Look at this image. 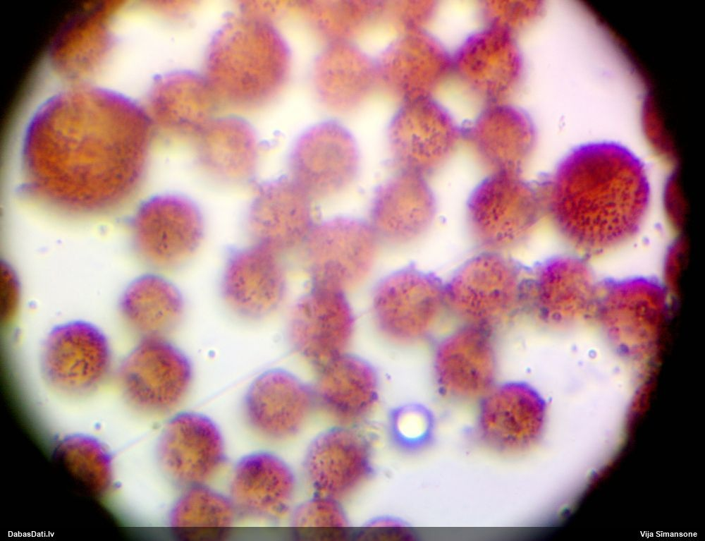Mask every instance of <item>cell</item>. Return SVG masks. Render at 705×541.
Instances as JSON below:
<instances>
[{"label":"cell","instance_id":"cell-5","mask_svg":"<svg viewBox=\"0 0 705 541\" xmlns=\"http://www.w3.org/2000/svg\"><path fill=\"white\" fill-rule=\"evenodd\" d=\"M527 274L501 253L484 251L467 260L445 284L447 307L466 323L492 330L526 307Z\"/></svg>","mask_w":705,"mask_h":541},{"label":"cell","instance_id":"cell-12","mask_svg":"<svg viewBox=\"0 0 705 541\" xmlns=\"http://www.w3.org/2000/svg\"><path fill=\"white\" fill-rule=\"evenodd\" d=\"M379 243L368 222L339 217L314 225L301 249L312 284L345 291L368 275Z\"/></svg>","mask_w":705,"mask_h":541},{"label":"cell","instance_id":"cell-33","mask_svg":"<svg viewBox=\"0 0 705 541\" xmlns=\"http://www.w3.org/2000/svg\"><path fill=\"white\" fill-rule=\"evenodd\" d=\"M238 516L228 496L200 485L183 490L170 511L168 525L180 540H217L231 533Z\"/></svg>","mask_w":705,"mask_h":541},{"label":"cell","instance_id":"cell-38","mask_svg":"<svg viewBox=\"0 0 705 541\" xmlns=\"http://www.w3.org/2000/svg\"><path fill=\"white\" fill-rule=\"evenodd\" d=\"M540 10L539 2L535 1H487L482 6L486 25L513 34L532 23Z\"/></svg>","mask_w":705,"mask_h":541},{"label":"cell","instance_id":"cell-16","mask_svg":"<svg viewBox=\"0 0 705 541\" xmlns=\"http://www.w3.org/2000/svg\"><path fill=\"white\" fill-rule=\"evenodd\" d=\"M157 458L166 478L178 487L207 485L226 463L222 434L216 424L202 413H177L161 432Z\"/></svg>","mask_w":705,"mask_h":541},{"label":"cell","instance_id":"cell-36","mask_svg":"<svg viewBox=\"0 0 705 541\" xmlns=\"http://www.w3.org/2000/svg\"><path fill=\"white\" fill-rule=\"evenodd\" d=\"M290 525L293 534L301 540H338L350 533L338 500L317 494L294 509Z\"/></svg>","mask_w":705,"mask_h":541},{"label":"cell","instance_id":"cell-25","mask_svg":"<svg viewBox=\"0 0 705 541\" xmlns=\"http://www.w3.org/2000/svg\"><path fill=\"white\" fill-rule=\"evenodd\" d=\"M436 210L435 197L426 178L398 171L376 188L369 224L380 242L405 245L426 233Z\"/></svg>","mask_w":705,"mask_h":541},{"label":"cell","instance_id":"cell-9","mask_svg":"<svg viewBox=\"0 0 705 541\" xmlns=\"http://www.w3.org/2000/svg\"><path fill=\"white\" fill-rule=\"evenodd\" d=\"M448 308L445 284L435 275L405 267L377 284L372 300L375 325L386 339L398 344L429 336Z\"/></svg>","mask_w":705,"mask_h":541},{"label":"cell","instance_id":"cell-28","mask_svg":"<svg viewBox=\"0 0 705 541\" xmlns=\"http://www.w3.org/2000/svg\"><path fill=\"white\" fill-rule=\"evenodd\" d=\"M311 80L319 102L340 114L361 106L379 83L374 59L350 41L328 42L314 59Z\"/></svg>","mask_w":705,"mask_h":541},{"label":"cell","instance_id":"cell-31","mask_svg":"<svg viewBox=\"0 0 705 541\" xmlns=\"http://www.w3.org/2000/svg\"><path fill=\"white\" fill-rule=\"evenodd\" d=\"M379 378L363 359L346 353L317 370V405L342 425L360 422L374 408Z\"/></svg>","mask_w":705,"mask_h":541},{"label":"cell","instance_id":"cell-8","mask_svg":"<svg viewBox=\"0 0 705 541\" xmlns=\"http://www.w3.org/2000/svg\"><path fill=\"white\" fill-rule=\"evenodd\" d=\"M131 231L138 258L156 271L176 270L192 258L204 235L200 207L175 193L154 196L135 213Z\"/></svg>","mask_w":705,"mask_h":541},{"label":"cell","instance_id":"cell-19","mask_svg":"<svg viewBox=\"0 0 705 541\" xmlns=\"http://www.w3.org/2000/svg\"><path fill=\"white\" fill-rule=\"evenodd\" d=\"M455 73L487 105L504 103L519 86L523 60L515 34L486 25L452 56Z\"/></svg>","mask_w":705,"mask_h":541},{"label":"cell","instance_id":"cell-13","mask_svg":"<svg viewBox=\"0 0 705 541\" xmlns=\"http://www.w3.org/2000/svg\"><path fill=\"white\" fill-rule=\"evenodd\" d=\"M359 164L356 140L334 120L305 130L288 157L290 178L311 199L331 197L345 190L355 180Z\"/></svg>","mask_w":705,"mask_h":541},{"label":"cell","instance_id":"cell-7","mask_svg":"<svg viewBox=\"0 0 705 541\" xmlns=\"http://www.w3.org/2000/svg\"><path fill=\"white\" fill-rule=\"evenodd\" d=\"M188 355L168 337L139 339L120 363L117 378L122 395L136 411L161 415L176 409L193 381Z\"/></svg>","mask_w":705,"mask_h":541},{"label":"cell","instance_id":"cell-37","mask_svg":"<svg viewBox=\"0 0 705 541\" xmlns=\"http://www.w3.org/2000/svg\"><path fill=\"white\" fill-rule=\"evenodd\" d=\"M393 443L405 451H417L431 442L434 421L431 413L420 406L408 405L395 410L389 419Z\"/></svg>","mask_w":705,"mask_h":541},{"label":"cell","instance_id":"cell-27","mask_svg":"<svg viewBox=\"0 0 705 541\" xmlns=\"http://www.w3.org/2000/svg\"><path fill=\"white\" fill-rule=\"evenodd\" d=\"M296 485L293 470L282 458L259 451L244 456L235 463L228 496L238 516L275 520L289 510Z\"/></svg>","mask_w":705,"mask_h":541},{"label":"cell","instance_id":"cell-18","mask_svg":"<svg viewBox=\"0 0 705 541\" xmlns=\"http://www.w3.org/2000/svg\"><path fill=\"white\" fill-rule=\"evenodd\" d=\"M317 406L312 387L288 370L274 368L252 382L242 408L252 432L264 440L281 442L297 434Z\"/></svg>","mask_w":705,"mask_h":541},{"label":"cell","instance_id":"cell-1","mask_svg":"<svg viewBox=\"0 0 705 541\" xmlns=\"http://www.w3.org/2000/svg\"><path fill=\"white\" fill-rule=\"evenodd\" d=\"M150 116L116 92L80 85L44 102L23 147L25 190L78 214L111 211L140 186L153 136Z\"/></svg>","mask_w":705,"mask_h":541},{"label":"cell","instance_id":"cell-17","mask_svg":"<svg viewBox=\"0 0 705 541\" xmlns=\"http://www.w3.org/2000/svg\"><path fill=\"white\" fill-rule=\"evenodd\" d=\"M220 289L226 305L240 319L257 322L268 317L286 295L283 257L255 243L234 248L226 259Z\"/></svg>","mask_w":705,"mask_h":541},{"label":"cell","instance_id":"cell-2","mask_svg":"<svg viewBox=\"0 0 705 541\" xmlns=\"http://www.w3.org/2000/svg\"><path fill=\"white\" fill-rule=\"evenodd\" d=\"M537 188L544 214L570 246L589 257L631 240L650 202L644 164L615 142L575 148Z\"/></svg>","mask_w":705,"mask_h":541},{"label":"cell","instance_id":"cell-30","mask_svg":"<svg viewBox=\"0 0 705 541\" xmlns=\"http://www.w3.org/2000/svg\"><path fill=\"white\" fill-rule=\"evenodd\" d=\"M219 104L206 78L187 71L157 76L148 95L153 126L178 136L195 138Z\"/></svg>","mask_w":705,"mask_h":541},{"label":"cell","instance_id":"cell-15","mask_svg":"<svg viewBox=\"0 0 705 541\" xmlns=\"http://www.w3.org/2000/svg\"><path fill=\"white\" fill-rule=\"evenodd\" d=\"M353 328L345 291L312 284L292 309L288 334L296 353L317 370L345 353Z\"/></svg>","mask_w":705,"mask_h":541},{"label":"cell","instance_id":"cell-21","mask_svg":"<svg viewBox=\"0 0 705 541\" xmlns=\"http://www.w3.org/2000/svg\"><path fill=\"white\" fill-rule=\"evenodd\" d=\"M311 200L290 177L261 184L246 217L252 243L283 257L301 249L314 226Z\"/></svg>","mask_w":705,"mask_h":541},{"label":"cell","instance_id":"cell-14","mask_svg":"<svg viewBox=\"0 0 705 541\" xmlns=\"http://www.w3.org/2000/svg\"><path fill=\"white\" fill-rule=\"evenodd\" d=\"M598 282L583 259L551 257L528 272L526 307L548 327H572L591 318Z\"/></svg>","mask_w":705,"mask_h":541},{"label":"cell","instance_id":"cell-22","mask_svg":"<svg viewBox=\"0 0 705 541\" xmlns=\"http://www.w3.org/2000/svg\"><path fill=\"white\" fill-rule=\"evenodd\" d=\"M303 470L315 494L339 500L357 490L372 473L371 444L347 425L326 430L308 446Z\"/></svg>","mask_w":705,"mask_h":541},{"label":"cell","instance_id":"cell-10","mask_svg":"<svg viewBox=\"0 0 705 541\" xmlns=\"http://www.w3.org/2000/svg\"><path fill=\"white\" fill-rule=\"evenodd\" d=\"M386 138L398 171L426 178L454 154L462 129L435 99L424 97L401 102L389 121Z\"/></svg>","mask_w":705,"mask_h":541},{"label":"cell","instance_id":"cell-20","mask_svg":"<svg viewBox=\"0 0 705 541\" xmlns=\"http://www.w3.org/2000/svg\"><path fill=\"white\" fill-rule=\"evenodd\" d=\"M374 60L379 83L401 102L432 97L453 73L452 56L424 30L401 32Z\"/></svg>","mask_w":705,"mask_h":541},{"label":"cell","instance_id":"cell-32","mask_svg":"<svg viewBox=\"0 0 705 541\" xmlns=\"http://www.w3.org/2000/svg\"><path fill=\"white\" fill-rule=\"evenodd\" d=\"M185 310L180 291L157 273L146 274L133 281L119 302L122 320L139 339L167 337L181 323Z\"/></svg>","mask_w":705,"mask_h":541},{"label":"cell","instance_id":"cell-34","mask_svg":"<svg viewBox=\"0 0 705 541\" xmlns=\"http://www.w3.org/2000/svg\"><path fill=\"white\" fill-rule=\"evenodd\" d=\"M52 458L86 493L99 497L110 490L113 481L111 456L97 439L82 434L64 437L54 446Z\"/></svg>","mask_w":705,"mask_h":541},{"label":"cell","instance_id":"cell-26","mask_svg":"<svg viewBox=\"0 0 705 541\" xmlns=\"http://www.w3.org/2000/svg\"><path fill=\"white\" fill-rule=\"evenodd\" d=\"M479 162L491 173H520L531 158L537 134L522 110L505 103L487 105L462 129Z\"/></svg>","mask_w":705,"mask_h":541},{"label":"cell","instance_id":"cell-41","mask_svg":"<svg viewBox=\"0 0 705 541\" xmlns=\"http://www.w3.org/2000/svg\"><path fill=\"white\" fill-rule=\"evenodd\" d=\"M1 317L4 325L14 318L19 305V287L15 276L4 267L2 270Z\"/></svg>","mask_w":705,"mask_h":541},{"label":"cell","instance_id":"cell-39","mask_svg":"<svg viewBox=\"0 0 705 541\" xmlns=\"http://www.w3.org/2000/svg\"><path fill=\"white\" fill-rule=\"evenodd\" d=\"M436 6L431 1H384L383 18L399 28L401 32L424 30Z\"/></svg>","mask_w":705,"mask_h":541},{"label":"cell","instance_id":"cell-23","mask_svg":"<svg viewBox=\"0 0 705 541\" xmlns=\"http://www.w3.org/2000/svg\"><path fill=\"white\" fill-rule=\"evenodd\" d=\"M433 366L443 394L458 399L484 397L496 376L492 330L466 323L439 344Z\"/></svg>","mask_w":705,"mask_h":541},{"label":"cell","instance_id":"cell-40","mask_svg":"<svg viewBox=\"0 0 705 541\" xmlns=\"http://www.w3.org/2000/svg\"><path fill=\"white\" fill-rule=\"evenodd\" d=\"M360 540H405L413 536L412 530L397 519L381 518L366 524L357 535Z\"/></svg>","mask_w":705,"mask_h":541},{"label":"cell","instance_id":"cell-35","mask_svg":"<svg viewBox=\"0 0 705 541\" xmlns=\"http://www.w3.org/2000/svg\"><path fill=\"white\" fill-rule=\"evenodd\" d=\"M307 18L328 42L350 41L374 20L381 17L382 1H305L300 5Z\"/></svg>","mask_w":705,"mask_h":541},{"label":"cell","instance_id":"cell-3","mask_svg":"<svg viewBox=\"0 0 705 541\" xmlns=\"http://www.w3.org/2000/svg\"><path fill=\"white\" fill-rule=\"evenodd\" d=\"M290 54L266 14L246 5L226 18L208 49L205 75L219 104L253 109L286 84Z\"/></svg>","mask_w":705,"mask_h":541},{"label":"cell","instance_id":"cell-6","mask_svg":"<svg viewBox=\"0 0 705 541\" xmlns=\"http://www.w3.org/2000/svg\"><path fill=\"white\" fill-rule=\"evenodd\" d=\"M542 214L537 186L520 173H491L472 190L466 207L474 241L484 251L496 253L525 243Z\"/></svg>","mask_w":705,"mask_h":541},{"label":"cell","instance_id":"cell-4","mask_svg":"<svg viewBox=\"0 0 705 541\" xmlns=\"http://www.w3.org/2000/svg\"><path fill=\"white\" fill-rule=\"evenodd\" d=\"M668 312L667 294L645 277L599 281L591 318L624 358L649 361L658 348Z\"/></svg>","mask_w":705,"mask_h":541},{"label":"cell","instance_id":"cell-11","mask_svg":"<svg viewBox=\"0 0 705 541\" xmlns=\"http://www.w3.org/2000/svg\"><path fill=\"white\" fill-rule=\"evenodd\" d=\"M109 342L97 327L75 320L54 327L41 350L40 369L46 383L69 396H83L97 390L112 367Z\"/></svg>","mask_w":705,"mask_h":541},{"label":"cell","instance_id":"cell-24","mask_svg":"<svg viewBox=\"0 0 705 541\" xmlns=\"http://www.w3.org/2000/svg\"><path fill=\"white\" fill-rule=\"evenodd\" d=\"M546 406L532 386L512 382L494 387L484 397L478 415L482 439L493 449L517 453L532 447L544 426Z\"/></svg>","mask_w":705,"mask_h":541},{"label":"cell","instance_id":"cell-29","mask_svg":"<svg viewBox=\"0 0 705 541\" xmlns=\"http://www.w3.org/2000/svg\"><path fill=\"white\" fill-rule=\"evenodd\" d=\"M197 164L212 181L242 186L255 177L259 145L252 126L234 116L213 118L195 137Z\"/></svg>","mask_w":705,"mask_h":541}]
</instances>
